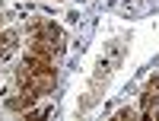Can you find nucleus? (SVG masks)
Segmentation results:
<instances>
[{
	"instance_id": "1",
	"label": "nucleus",
	"mask_w": 159,
	"mask_h": 121,
	"mask_svg": "<svg viewBox=\"0 0 159 121\" xmlns=\"http://www.w3.org/2000/svg\"><path fill=\"white\" fill-rule=\"evenodd\" d=\"M153 99H156V89L150 86L147 92H143V99H140V105H143V109H150V105H153Z\"/></svg>"
},
{
	"instance_id": "2",
	"label": "nucleus",
	"mask_w": 159,
	"mask_h": 121,
	"mask_svg": "<svg viewBox=\"0 0 159 121\" xmlns=\"http://www.w3.org/2000/svg\"><path fill=\"white\" fill-rule=\"evenodd\" d=\"M150 86H153V89H159V77H153V80H150Z\"/></svg>"
},
{
	"instance_id": "3",
	"label": "nucleus",
	"mask_w": 159,
	"mask_h": 121,
	"mask_svg": "<svg viewBox=\"0 0 159 121\" xmlns=\"http://www.w3.org/2000/svg\"><path fill=\"white\" fill-rule=\"evenodd\" d=\"M156 118H159V112H156Z\"/></svg>"
}]
</instances>
